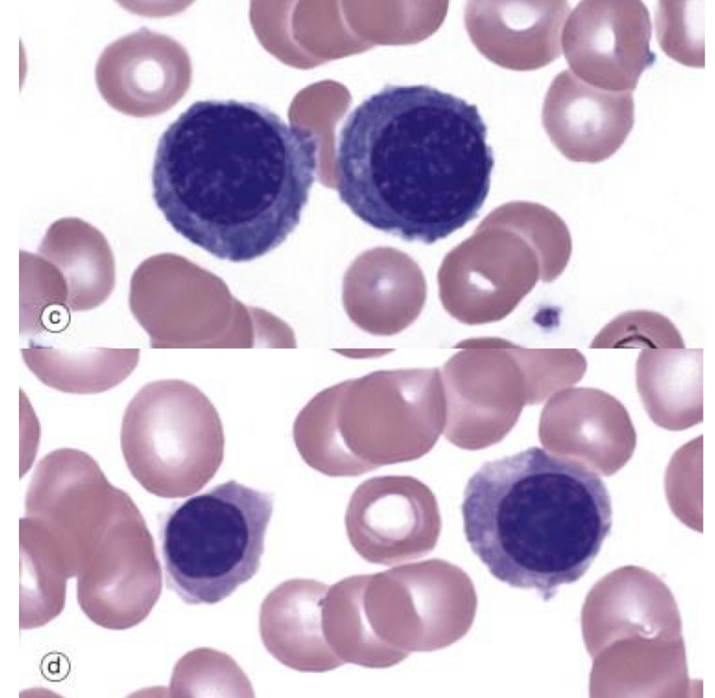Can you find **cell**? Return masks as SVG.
Masks as SVG:
<instances>
[{"label":"cell","mask_w":715,"mask_h":698,"mask_svg":"<svg viewBox=\"0 0 715 698\" xmlns=\"http://www.w3.org/2000/svg\"><path fill=\"white\" fill-rule=\"evenodd\" d=\"M39 669L45 679L58 682L68 676L71 671V663L66 655L52 652L43 658Z\"/></svg>","instance_id":"25"},{"label":"cell","mask_w":715,"mask_h":698,"mask_svg":"<svg viewBox=\"0 0 715 698\" xmlns=\"http://www.w3.org/2000/svg\"><path fill=\"white\" fill-rule=\"evenodd\" d=\"M455 348L441 372L454 415L508 419L524 403H538L525 348L500 337L470 338Z\"/></svg>","instance_id":"12"},{"label":"cell","mask_w":715,"mask_h":698,"mask_svg":"<svg viewBox=\"0 0 715 698\" xmlns=\"http://www.w3.org/2000/svg\"><path fill=\"white\" fill-rule=\"evenodd\" d=\"M567 1H469L467 33L477 50L504 68H543L562 53L561 35L570 12Z\"/></svg>","instance_id":"13"},{"label":"cell","mask_w":715,"mask_h":698,"mask_svg":"<svg viewBox=\"0 0 715 698\" xmlns=\"http://www.w3.org/2000/svg\"><path fill=\"white\" fill-rule=\"evenodd\" d=\"M138 348L63 349L35 344L22 348L23 361L44 385L76 394L106 392L121 383L136 368Z\"/></svg>","instance_id":"20"},{"label":"cell","mask_w":715,"mask_h":698,"mask_svg":"<svg viewBox=\"0 0 715 698\" xmlns=\"http://www.w3.org/2000/svg\"><path fill=\"white\" fill-rule=\"evenodd\" d=\"M120 441L133 477L162 498L199 491L223 459L225 438L216 409L198 387L182 380L141 387L125 409Z\"/></svg>","instance_id":"6"},{"label":"cell","mask_w":715,"mask_h":698,"mask_svg":"<svg viewBox=\"0 0 715 698\" xmlns=\"http://www.w3.org/2000/svg\"><path fill=\"white\" fill-rule=\"evenodd\" d=\"M362 574L329 586L322 607V626L330 649L344 664L371 669L396 665L408 655L379 641L369 630L362 608Z\"/></svg>","instance_id":"21"},{"label":"cell","mask_w":715,"mask_h":698,"mask_svg":"<svg viewBox=\"0 0 715 698\" xmlns=\"http://www.w3.org/2000/svg\"><path fill=\"white\" fill-rule=\"evenodd\" d=\"M652 24L638 0H584L568 17L561 35L563 54L577 77L610 91H632L655 62Z\"/></svg>","instance_id":"9"},{"label":"cell","mask_w":715,"mask_h":698,"mask_svg":"<svg viewBox=\"0 0 715 698\" xmlns=\"http://www.w3.org/2000/svg\"><path fill=\"white\" fill-rule=\"evenodd\" d=\"M129 309L152 348H283L290 327L244 304L216 276L144 261L130 282Z\"/></svg>","instance_id":"7"},{"label":"cell","mask_w":715,"mask_h":698,"mask_svg":"<svg viewBox=\"0 0 715 698\" xmlns=\"http://www.w3.org/2000/svg\"><path fill=\"white\" fill-rule=\"evenodd\" d=\"M67 287L70 311L94 309L107 300L115 284L112 252L105 236L78 218H64L47 229L38 247Z\"/></svg>","instance_id":"17"},{"label":"cell","mask_w":715,"mask_h":698,"mask_svg":"<svg viewBox=\"0 0 715 698\" xmlns=\"http://www.w3.org/2000/svg\"><path fill=\"white\" fill-rule=\"evenodd\" d=\"M173 41L146 27L105 47L95 68L96 83L113 109L135 117L161 114L173 98Z\"/></svg>","instance_id":"14"},{"label":"cell","mask_w":715,"mask_h":698,"mask_svg":"<svg viewBox=\"0 0 715 698\" xmlns=\"http://www.w3.org/2000/svg\"><path fill=\"white\" fill-rule=\"evenodd\" d=\"M590 348H684L676 325L664 315L648 310L624 312L594 336Z\"/></svg>","instance_id":"24"},{"label":"cell","mask_w":715,"mask_h":698,"mask_svg":"<svg viewBox=\"0 0 715 698\" xmlns=\"http://www.w3.org/2000/svg\"><path fill=\"white\" fill-rule=\"evenodd\" d=\"M362 605L379 641L409 655L443 648L464 636L477 597L464 572L431 559L362 574Z\"/></svg>","instance_id":"8"},{"label":"cell","mask_w":715,"mask_h":698,"mask_svg":"<svg viewBox=\"0 0 715 698\" xmlns=\"http://www.w3.org/2000/svg\"><path fill=\"white\" fill-rule=\"evenodd\" d=\"M434 506L429 489L409 475H380L360 484L345 514L348 540L366 561L391 565L434 547Z\"/></svg>","instance_id":"10"},{"label":"cell","mask_w":715,"mask_h":698,"mask_svg":"<svg viewBox=\"0 0 715 698\" xmlns=\"http://www.w3.org/2000/svg\"><path fill=\"white\" fill-rule=\"evenodd\" d=\"M318 138L268 108L193 103L163 133L153 198L172 228L217 258L253 260L300 223L318 167Z\"/></svg>","instance_id":"1"},{"label":"cell","mask_w":715,"mask_h":698,"mask_svg":"<svg viewBox=\"0 0 715 698\" xmlns=\"http://www.w3.org/2000/svg\"><path fill=\"white\" fill-rule=\"evenodd\" d=\"M542 123L552 142L568 160L601 162L617 152L633 128V96L631 91L596 88L564 70L547 89Z\"/></svg>","instance_id":"11"},{"label":"cell","mask_w":715,"mask_h":698,"mask_svg":"<svg viewBox=\"0 0 715 698\" xmlns=\"http://www.w3.org/2000/svg\"><path fill=\"white\" fill-rule=\"evenodd\" d=\"M427 285L418 267L353 269L344 278L342 301L350 320L376 336H392L418 318Z\"/></svg>","instance_id":"19"},{"label":"cell","mask_w":715,"mask_h":698,"mask_svg":"<svg viewBox=\"0 0 715 698\" xmlns=\"http://www.w3.org/2000/svg\"><path fill=\"white\" fill-rule=\"evenodd\" d=\"M538 279L535 266L524 261L447 258L438 275L439 297L445 310L459 322L487 324L508 316Z\"/></svg>","instance_id":"16"},{"label":"cell","mask_w":715,"mask_h":698,"mask_svg":"<svg viewBox=\"0 0 715 698\" xmlns=\"http://www.w3.org/2000/svg\"><path fill=\"white\" fill-rule=\"evenodd\" d=\"M702 1H660L656 34L662 50L689 67H705V14Z\"/></svg>","instance_id":"23"},{"label":"cell","mask_w":715,"mask_h":698,"mask_svg":"<svg viewBox=\"0 0 715 698\" xmlns=\"http://www.w3.org/2000/svg\"><path fill=\"white\" fill-rule=\"evenodd\" d=\"M702 349L644 348L635 383L650 418L671 430L702 421Z\"/></svg>","instance_id":"18"},{"label":"cell","mask_w":715,"mask_h":698,"mask_svg":"<svg viewBox=\"0 0 715 698\" xmlns=\"http://www.w3.org/2000/svg\"><path fill=\"white\" fill-rule=\"evenodd\" d=\"M461 509L466 540L489 572L545 600L585 573L612 525L602 479L537 446L485 462Z\"/></svg>","instance_id":"3"},{"label":"cell","mask_w":715,"mask_h":698,"mask_svg":"<svg viewBox=\"0 0 715 698\" xmlns=\"http://www.w3.org/2000/svg\"><path fill=\"white\" fill-rule=\"evenodd\" d=\"M273 510L270 494L232 480L193 496L167 517V587L188 604L217 603L258 572Z\"/></svg>","instance_id":"5"},{"label":"cell","mask_w":715,"mask_h":698,"mask_svg":"<svg viewBox=\"0 0 715 698\" xmlns=\"http://www.w3.org/2000/svg\"><path fill=\"white\" fill-rule=\"evenodd\" d=\"M328 588L315 579H292L278 585L262 602V641L283 665L320 673L344 664L330 649L323 630L322 607Z\"/></svg>","instance_id":"15"},{"label":"cell","mask_w":715,"mask_h":698,"mask_svg":"<svg viewBox=\"0 0 715 698\" xmlns=\"http://www.w3.org/2000/svg\"><path fill=\"white\" fill-rule=\"evenodd\" d=\"M445 401L438 368L376 371L317 393L297 414L293 438L312 469L357 477L422 455Z\"/></svg>","instance_id":"4"},{"label":"cell","mask_w":715,"mask_h":698,"mask_svg":"<svg viewBox=\"0 0 715 698\" xmlns=\"http://www.w3.org/2000/svg\"><path fill=\"white\" fill-rule=\"evenodd\" d=\"M68 290L59 271L41 256L20 266V332L37 334L60 315L70 320Z\"/></svg>","instance_id":"22"},{"label":"cell","mask_w":715,"mask_h":698,"mask_svg":"<svg viewBox=\"0 0 715 698\" xmlns=\"http://www.w3.org/2000/svg\"><path fill=\"white\" fill-rule=\"evenodd\" d=\"M486 138L476 105L427 85L386 86L340 130V200L374 229L433 244L480 211L494 163Z\"/></svg>","instance_id":"2"}]
</instances>
